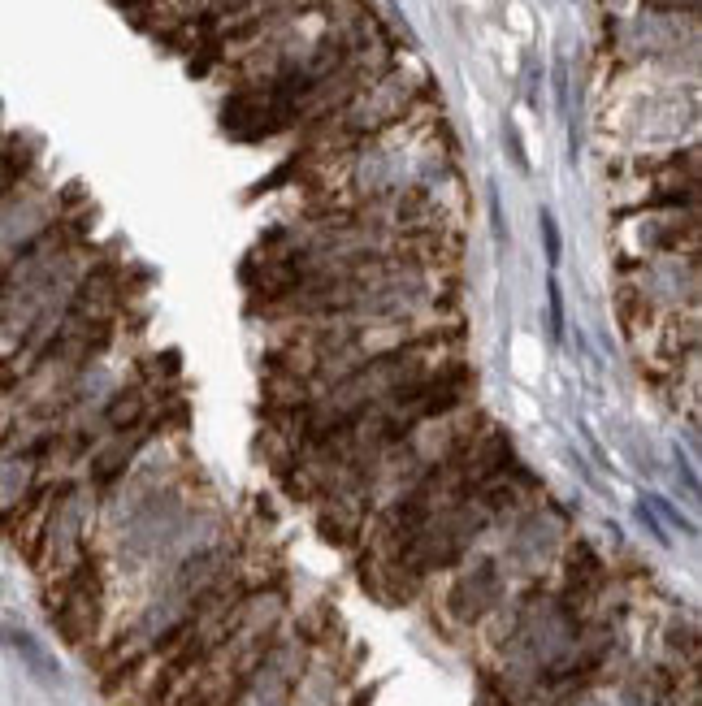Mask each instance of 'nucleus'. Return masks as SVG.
<instances>
[{
	"label": "nucleus",
	"mask_w": 702,
	"mask_h": 706,
	"mask_svg": "<svg viewBox=\"0 0 702 706\" xmlns=\"http://www.w3.org/2000/svg\"><path fill=\"white\" fill-rule=\"evenodd\" d=\"M96 620H100V577L91 559H78L61 577V590L52 598V624L70 646H83L96 633Z\"/></svg>",
	"instance_id": "nucleus-1"
},
{
	"label": "nucleus",
	"mask_w": 702,
	"mask_h": 706,
	"mask_svg": "<svg viewBox=\"0 0 702 706\" xmlns=\"http://www.w3.org/2000/svg\"><path fill=\"white\" fill-rule=\"evenodd\" d=\"M39 460H44V438H13V442H0V512L13 503H22L26 494L35 490V473H39Z\"/></svg>",
	"instance_id": "nucleus-2"
},
{
	"label": "nucleus",
	"mask_w": 702,
	"mask_h": 706,
	"mask_svg": "<svg viewBox=\"0 0 702 706\" xmlns=\"http://www.w3.org/2000/svg\"><path fill=\"white\" fill-rule=\"evenodd\" d=\"M499 590H503V581H499V564L494 559H477L473 568L464 572L460 581H455V590H451V611H455V620H481L486 611L499 603Z\"/></svg>",
	"instance_id": "nucleus-3"
},
{
	"label": "nucleus",
	"mask_w": 702,
	"mask_h": 706,
	"mask_svg": "<svg viewBox=\"0 0 702 706\" xmlns=\"http://www.w3.org/2000/svg\"><path fill=\"white\" fill-rule=\"evenodd\" d=\"M0 642L18 650V659L26 663V668H31L35 681H44V685H61V663L52 659L48 650L39 646L31 633H22V629H0Z\"/></svg>",
	"instance_id": "nucleus-4"
},
{
	"label": "nucleus",
	"mask_w": 702,
	"mask_h": 706,
	"mask_svg": "<svg viewBox=\"0 0 702 706\" xmlns=\"http://www.w3.org/2000/svg\"><path fill=\"white\" fill-rule=\"evenodd\" d=\"M143 412H148V395H143V386H130V390H122V395L109 399L104 421H109V429H117V434H126V429L139 425Z\"/></svg>",
	"instance_id": "nucleus-5"
},
{
	"label": "nucleus",
	"mask_w": 702,
	"mask_h": 706,
	"mask_svg": "<svg viewBox=\"0 0 702 706\" xmlns=\"http://www.w3.org/2000/svg\"><path fill=\"white\" fill-rule=\"evenodd\" d=\"M538 230H542V243H546V265H559V256H564V239H559V226H555V213L538 217Z\"/></svg>",
	"instance_id": "nucleus-6"
},
{
	"label": "nucleus",
	"mask_w": 702,
	"mask_h": 706,
	"mask_svg": "<svg viewBox=\"0 0 702 706\" xmlns=\"http://www.w3.org/2000/svg\"><path fill=\"white\" fill-rule=\"evenodd\" d=\"M546 312H551V338L559 343L564 338V291H559L555 278L546 282Z\"/></svg>",
	"instance_id": "nucleus-7"
},
{
	"label": "nucleus",
	"mask_w": 702,
	"mask_h": 706,
	"mask_svg": "<svg viewBox=\"0 0 702 706\" xmlns=\"http://www.w3.org/2000/svg\"><path fill=\"white\" fill-rule=\"evenodd\" d=\"M642 507H646V512H650V516H663V520H668V525H676V529H685V533H689V538H694V525H689V520H685L681 512H676V507H672L668 499H659V494H650V499H642Z\"/></svg>",
	"instance_id": "nucleus-8"
},
{
	"label": "nucleus",
	"mask_w": 702,
	"mask_h": 706,
	"mask_svg": "<svg viewBox=\"0 0 702 706\" xmlns=\"http://www.w3.org/2000/svg\"><path fill=\"white\" fill-rule=\"evenodd\" d=\"M503 143H507V152H512V165L520 169V174H529V156H525V143H520V130L507 122L503 126Z\"/></svg>",
	"instance_id": "nucleus-9"
},
{
	"label": "nucleus",
	"mask_w": 702,
	"mask_h": 706,
	"mask_svg": "<svg viewBox=\"0 0 702 706\" xmlns=\"http://www.w3.org/2000/svg\"><path fill=\"white\" fill-rule=\"evenodd\" d=\"M555 100H559V109H568V70H564V61L555 65Z\"/></svg>",
	"instance_id": "nucleus-10"
}]
</instances>
